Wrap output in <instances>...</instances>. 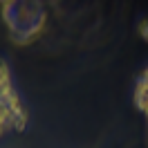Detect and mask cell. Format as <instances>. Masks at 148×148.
<instances>
[{
    "label": "cell",
    "instance_id": "6da1fadb",
    "mask_svg": "<svg viewBox=\"0 0 148 148\" xmlns=\"http://www.w3.org/2000/svg\"><path fill=\"white\" fill-rule=\"evenodd\" d=\"M11 121H14V114H11V110H9V106L5 103V99L0 97V135L5 132V128L9 126Z\"/></svg>",
    "mask_w": 148,
    "mask_h": 148
},
{
    "label": "cell",
    "instance_id": "7a4b0ae2",
    "mask_svg": "<svg viewBox=\"0 0 148 148\" xmlns=\"http://www.w3.org/2000/svg\"><path fill=\"white\" fill-rule=\"evenodd\" d=\"M11 88V81H9V70H7V65L0 61V94L5 92V90H9Z\"/></svg>",
    "mask_w": 148,
    "mask_h": 148
},
{
    "label": "cell",
    "instance_id": "3957f363",
    "mask_svg": "<svg viewBox=\"0 0 148 148\" xmlns=\"http://www.w3.org/2000/svg\"><path fill=\"white\" fill-rule=\"evenodd\" d=\"M139 36L148 43V18H144L141 23H139Z\"/></svg>",
    "mask_w": 148,
    "mask_h": 148
},
{
    "label": "cell",
    "instance_id": "277c9868",
    "mask_svg": "<svg viewBox=\"0 0 148 148\" xmlns=\"http://www.w3.org/2000/svg\"><path fill=\"white\" fill-rule=\"evenodd\" d=\"M141 79H144V81L148 83V67H146V72H144V76H141Z\"/></svg>",
    "mask_w": 148,
    "mask_h": 148
}]
</instances>
